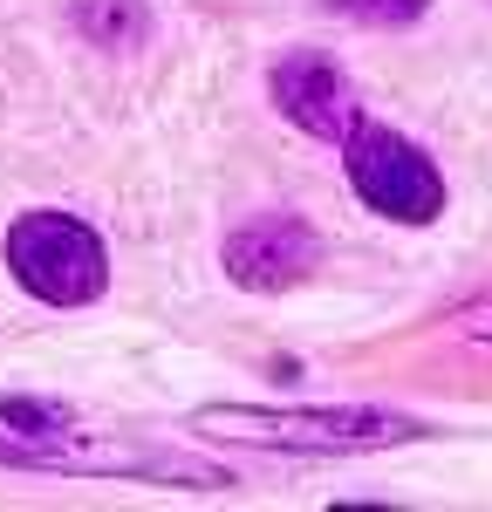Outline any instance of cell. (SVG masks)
I'll list each match as a JSON object with an SVG mask.
<instances>
[{
    "mask_svg": "<svg viewBox=\"0 0 492 512\" xmlns=\"http://www.w3.org/2000/svg\"><path fill=\"white\" fill-rule=\"evenodd\" d=\"M199 431L240 437V444H281V451H383L424 437V424L390 410H260V403H205Z\"/></svg>",
    "mask_w": 492,
    "mask_h": 512,
    "instance_id": "6da1fadb",
    "label": "cell"
},
{
    "mask_svg": "<svg viewBox=\"0 0 492 512\" xmlns=\"http://www.w3.org/2000/svg\"><path fill=\"white\" fill-rule=\"evenodd\" d=\"M7 267L48 308H82L110 287V253L96 226H82L69 212H21L7 226Z\"/></svg>",
    "mask_w": 492,
    "mask_h": 512,
    "instance_id": "7a4b0ae2",
    "label": "cell"
},
{
    "mask_svg": "<svg viewBox=\"0 0 492 512\" xmlns=\"http://www.w3.org/2000/svg\"><path fill=\"white\" fill-rule=\"evenodd\" d=\"M342 164H349V185L376 219H397V226H431L445 212V178L438 164L424 158L410 137L397 130H376L363 123L349 144H342Z\"/></svg>",
    "mask_w": 492,
    "mask_h": 512,
    "instance_id": "3957f363",
    "label": "cell"
},
{
    "mask_svg": "<svg viewBox=\"0 0 492 512\" xmlns=\"http://www.w3.org/2000/svg\"><path fill=\"white\" fill-rule=\"evenodd\" d=\"M267 96H274V110H281L294 130H308V137H328V144H349L356 130H363V110H356V89L349 76L315 55V48H294L274 62V76H267Z\"/></svg>",
    "mask_w": 492,
    "mask_h": 512,
    "instance_id": "277c9868",
    "label": "cell"
},
{
    "mask_svg": "<svg viewBox=\"0 0 492 512\" xmlns=\"http://www.w3.org/2000/svg\"><path fill=\"white\" fill-rule=\"evenodd\" d=\"M219 260H226V280L233 287H246V294H281V287H301V280L322 267V239H315V226H301L294 212H267V219L240 226V233H226Z\"/></svg>",
    "mask_w": 492,
    "mask_h": 512,
    "instance_id": "5b68a950",
    "label": "cell"
},
{
    "mask_svg": "<svg viewBox=\"0 0 492 512\" xmlns=\"http://www.w3.org/2000/svg\"><path fill=\"white\" fill-rule=\"evenodd\" d=\"M69 14H76V35L110 48V55H130V48L151 41V7L144 0H69Z\"/></svg>",
    "mask_w": 492,
    "mask_h": 512,
    "instance_id": "8992f818",
    "label": "cell"
},
{
    "mask_svg": "<svg viewBox=\"0 0 492 512\" xmlns=\"http://www.w3.org/2000/svg\"><path fill=\"white\" fill-rule=\"evenodd\" d=\"M0 431L21 437V444H41V437H69L76 424H69L55 403H35V396H7V403H0Z\"/></svg>",
    "mask_w": 492,
    "mask_h": 512,
    "instance_id": "52a82bcc",
    "label": "cell"
},
{
    "mask_svg": "<svg viewBox=\"0 0 492 512\" xmlns=\"http://www.w3.org/2000/svg\"><path fill=\"white\" fill-rule=\"evenodd\" d=\"M322 7L349 14V21H369V28H404V21H417L431 0H322Z\"/></svg>",
    "mask_w": 492,
    "mask_h": 512,
    "instance_id": "ba28073f",
    "label": "cell"
},
{
    "mask_svg": "<svg viewBox=\"0 0 492 512\" xmlns=\"http://www.w3.org/2000/svg\"><path fill=\"white\" fill-rule=\"evenodd\" d=\"M458 335H479V342H492V301H472V308H458Z\"/></svg>",
    "mask_w": 492,
    "mask_h": 512,
    "instance_id": "9c48e42d",
    "label": "cell"
}]
</instances>
